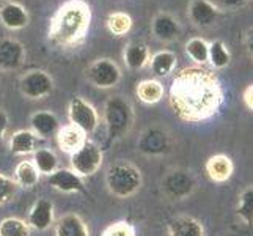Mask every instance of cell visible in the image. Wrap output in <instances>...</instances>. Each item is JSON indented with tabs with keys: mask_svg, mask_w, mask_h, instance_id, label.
<instances>
[{
	"mask_svg": "<svg viewBox=\"0 0 253 236\" xmlns=\"http://www.w3.org/2000/svg\"><path fill=\"white\" fill-rule=\"evenodd\" d=\"M184 50H186L187 57L197 66L209 65V41H206L205 38H202V37L190 38L186 43Z\"/></svg>",
	"mask_w": 253,
	"mask_h": 236,
	"instance_id": "4316f807",
	"label": "cell"
},
{
	"mask_svg": "<svg viewBox=\"0 0 253 236\" xmlns=\"http://www.w3.org/2000/svg\"><path fill=\"white\" fill-rule=\"evenodd\" d=\"M0 236H30V227L19 217H5L0 222Z\"/></svg>",
	"mask_w": 253,
	"mask_h": 236,
	"instance_id": "1f68e13d",
	"label": "cell"
},
{
	"mask_svg": "<svg viewBox=\"0 0 253 236\" xmlns=\"http://www.w3.org/2000/svg\"><path fill=\"white\" fill-rule=\"evenodd\" d=\"M135 94L143 104L153 106V104H158L162 101L165 94V89L159 81H156V79H145V81L138 82L135 89Z\"/></svg>",
	"mask_w": 253,
	"mask_h": 236,
	"instance_id": "d4e9b609",
	"label": "cell"
},
{
	"mask_svg": "<svg viewBox=\"0 0 253 236\" xmlns=\"http://www.w3.org/2000/svg\"><path fill=\"white\" fill-rule=\"evenodd\" d=\"M106 25L113 37H123V35L129 33L130 29H132V17L125 11H115L109 14Z\"/></svg>",
	"mask_w": 253,
	"mask_h": 236,
	"instance_id": "f546056e",
	"label": "cell"
},
{
	"mask_svg": "<svg viewBox=\"0 0 253 236\" xmlns=\"http://www.w3.org/2000/svg\"><path fill=\"white\" fill-rule=\"evenodd\" d=\"M29 11L19 3H5L0 6V24L8 30H21L29 25Z\"/></svg>",
	"mask_w": 253,
	"mask_h": 236,
	"instance_id": "ac0fdd59",
	"label": "cell"
},
{
	"mask_svg": "<svg viewBox=\"0 0 253 236\" xmlns=\"http://www.w3.org/2000/svg\"><path fill=\"white\" fill-rule=\"evenodd\" d=\"M249 0H220V3L226 10H239V8L246 6Z\"/></svg>",
	"mask_w": 253,
	"mask_h": 236,
	"instance_id": "d590c367",
	"label": "cell"
},
{
	"mask_svg": "<svg viewBox=\"0 0 253 236\" xmlns=\"http://www.w3.org/2000/svg\"><path fill=\"white\" fill-rule=\"evenodd\" d=\"M195 180L186 170H171L162 180V189L165 195L173 200H184L195 190Z\"/></svg>",
	"mask_w": 253,
	"mask_h": 236,
	"instance_id": "9c48e42d",
	"label": "cell"
},
{
	"mask_svg": "<svg viewBox=\"0 0 253 236\" xmlns=\"http://www.w3.org/2000/svg\"><path fill=\"white\" fill-rule=\"evenodd\" d=\"M25 60V47L14 38L0 40V69L13 71L22 66Z\"/></svg>",
	"mask_w": 253,
	"mask_h": 236,
	"instance_id": "7c38bea8",
	"label": "cell"
},
{
	"mask_svg": "<svg viewBox=\"0 0 253 236\" xmlns=\"http://www.w3.org/2000/svg\"><path fill=\"white\" fill-rule=\"evenodd\" d=\"M27 224L37 232L49 230L54 225V203L47 198H38L30 208Z\"/></svg>",
	"mask_w": 253,
	"mask_h": 236,
	"instance_id": "5bb4252c",
	"label": "cell"
},
{
	"mask_svg": "<svg viewBox=\"0 0 253 236\" xmlns=\"http://www.w3.org/2000/svg\"><path fill=\"white\" fill-rule=\"evenodd\" d=\"M242 99H244V104H246V107L253 112V84L246 87V90L242 93Z\"/></svg>",
	"mask_w": 253,
	"mask_h": 236,
	"instance_id": "e575fe53",
	"label": "cell"
},
{
	"mask_svg": "<svg viewBox=\"0 0 253 236\" xmlns=\"http://www.w3.org/2000/svg\"><path fill=\"white\" fill-rule=\"evenodd\" d=\"M104 125L110 141H118L130 133L134 126V107L123 96H112L104 104Z\"/></svg>",
	"mask_w": 253,
	"mask_h": 236,
	"instance_id": "277c9868",
	"label": "cell"
},
{
	"mask_svg": "<svg viewBox=\"0 0 253 236\" xmlns=\"http://www.w3.org/2000/svg\"><path fill=\"white\" fill-rule=\"evenodd\" d=\"M236 214L246 225H253V186H249L241 192Z\"/></svg>",
	"mask_w": 253,
	"mask_h": 236,
	"instance_id": "4dcf8cb0",
	"label": "cell"
},
{
	"mask_svg": "<svg viewBox=\"0 0 253 236\" xmlns=\"http://www.w3.org/2000/svg\"><path fill=\"white\" fill-rule=\"evenodd\" d=\"M205 170H206V175L209 177V180L217 183V185H222V183H226L233 177L234 164L230 156L214 154L206 161Z\"/></svg>",
	"mask_w": 253,
	"mask_h": 236,
	"instance_id": "2e32d148",
	"label": "cell"
},
{
	"mask_svg": "<svg viewBox=\"0 0 253 236\" xmlns=\"http://www.w3.org/2000/svg\"><path fill=\"white\" fill-rule=\"evenodd\" d=\"M8 125H10V120H8V115L3 112V110H0V141L3 139L5 133H6V129H8Z\"/></svg>",
	"mask_w": 253,
	"mask_h": 236,
	"instance_id": "74e56055",
	"label": "cell"
},
{
	"mask_svg": "<svg viewBox=\"0 0 253 236\" xmlns=\"http://www.w3.org/2000/svg\"><path fill=\"white\" fill-rule=\"evenodd\" d=\"M101 236H137V230L130 222L120 221L106 227Z\"/></svg>",
	"mask_w": 253,
	"mask_h": 236,
	"instance_id": "836d02e7",
	"label": "cell"
},
{
	"mask_svg": "<svg viewBox=\"0 0 253 236\" xmlns=\"http://www.w3.org/2000/svg\"><path fill=\"white\" fill-rule=\"evenodd\" d=\"M55 236H90V232L79 214L69 213L57 221Z\"/></svg>",
	"mask_w": 253,
	"mask_h": 236,
	"instance_id": "603a6c76",
	"label": "cell"
},
{
	"mask_svg": "<svg viewBox=\"0 0 253 236\" xmlns=\"http://www.w3.org/2000/svg\"><path fill=\"white\" fill-rule=\"evenodd\" d=\"M86 79L96 89H113L121 81V69L110 58H98L86 68Z\"/></svg>",
	"mask_w": 253,
	"mask_h": 236,
	"instance_id": "52a82bcc",
	"label": "cell"
},
{
	"mask_svg": "<svg viewBox=\"0 0 253 236\" xmlns=\"http://www.w3.org/2000/svg\"><path fill=\"white\" fill-rule=\"evenodd\" d=\"M225 101L220 79L206 66L182 68L173 77L169 102L184 123H202L219 113Z\"/></svg>",
	"mask_w": 253,
	"mask_h": 236,
	"instance_id": "6da1fadb",
	"label": "cell"
},
{
	"mask_svg": "<svg viewBox=\"0 0 253 236\" xmlns=\"http://www.w3.org/2000/svg\"><path fill=\"white\" fill-rule=\"evenodd\" d=\"M42 139L38 137L32 129H19L10 139V151L16 156L33 154L38 150Z\"/></svg>",
	"mask_w": 253,
	"mask_h": 236,
	"instance_id": "ffe728a7",
	"label": "cell"
},
{
	"mask_svg": "<svg viewBox=\"0 0 253 236\" xmlns=\"http://www.w3.org/2000/svg\"><path fill=\"white\" fill-rule=\"evenodd\" d=\"M17 190H19V186H17L14 178H10L6 175L0 173V206L10 203L16 197Z\"/></svg>",
	"mask_w": 253,
	"mask_h": 236,
	"instance_id": "d6a6232c",
	"label": "cell"
},
{
	"mask_svg": "<svg viewBox=\"0 0 253 236\" xmlns=\"http://www.w3.org/2000/svg\"><path fill=\"white\" fill-rule=\"evenodd\" d=\"M123 58H125V63L129 69L138 71V69L145 68L148 63H150V58H151L150 47L142 41H132L126 46Z\"/></svg>",
	"mask_w": 253,
	"mask_h": 236,
	"instance_id": "7402d4cb",
	"label": "cell"
},
{
	"mask_svg": "<svg viewBox=\"0 0 253 236\" xmlns=\"http://www.w3.org/2000/svg\"><path fill=\"white\" fill-rule=\"evenodd\" d=\"M47 185L63 194H86L84 178L71 169H58L47 177Z\"/></svg>",
	"mask_w": 253,
	"mask_h": 236,
	"instance_id": "30bf717a",
	"label": "cell"
},
{
	"mask_svg": "<svg viewBox=\"0 0 253 236\" xmlns=\"http://www.w3.org/2000/svg\"><path fill=\"white\" fill-rule=\"evenodd\" d=\"M32 162L35 164V167H37L40 175H44V177H49L55 170H58V164H60L58 156L50 148H38L33 153Z\"/></svg>",
	"mask_w": 253,
	"mask_h": 236,
	"instance_id": "83f0119b",
	"label": "cell"
},
{
	"mask_svg": "<svg viewBox=\"0 0 253 236\" xmlns=\"http://www.w3.org/2000/svg\"><path fill=\"white\" fill-rule=\"evenodd\" d=\"M55 137H57L58 148L63 153H68L69 156L76 153L86 141H88V136H86L82 129H79L71 123L60 128Z\"/></svg>",
	"mask_w": 253,
	"mask_h": 236,
	"instance_id": "e0dca14e",
	"label": "cell"
},
{
	"mask_svg": "<svg viewBox=\"0 0 253 236\" xmlns=\"http://www.w3.org/2000/svg\"><path fill=\"white\" fill-rule=\"evenodd\" d=\"M151 32L154 38L161 43H173L179 38L181 25L179 21L170 13H159L151 22Z\"/></svg>",
	"mask_w": 253,
	"mask_h": 236,
	"instance_id": "4fadbf2b",
	"label": "cell"
},
{
	"mask_svg": "<svg viewBox=\"0 0 253 236\" xmlns=\"http://www.w3.org/2000/svg\"><path fill=\"white\" fill-rule=\"evenodd\" d=\"M244 45L249 52V55L253 57V27L246 32V38H244Z\"/></svg>",
	"mask_w": 253,
	"mask_h": 236,
	"instance_id": "8d00e7d4",
	"label": "cell"
},
{
	"mask_svg": "<svg viewBox=\"0 0 253 236\" xmlns=\"http://www.w3.org/2000/svg\"><path fill=\"white\" fill-rule=\"evenodd\" d=\"M220 14L219 6L211 0H192L187 5V17L198 29H206L217 21Z\"/></svg>",
	"mask_w": 253,
	"mask_h": 236,
	"instance_id": "8fae6325",
	"label": "cell"
},
{
	"mask_svg": "<svg viewBox=\"0 0 253 236\" xmlns=\"http://www.w3.org/2000/svg\"><path fill=\"white\" fill-rule=\"evenodd\" d=\"M104 161L102 148L94 143L93 141H86L79 150L71 154L69 162H71V170L76 172L79 177H93L98 173Z\"/></svg>",
	"mask_w": 253,
	"mask_h": 236,
	"instance_id": "5b68a950",
	"label": "cell"
},
{
	"mask_svg": "<svg viewBox=\"0 0 253 236\" xmlns=\"http://www.w3.org/2000/svg\"><path fill=\"white\" fill-rule=\"evenodd\" d=\"M54 90V79L42 69H30L19 79V92L29 99H42Z\"/></svg>",
	"mask_w": 253,
	"mask_h": 236,
	"instance_id": "ba28073f",
	"label": "cell"
},
{
	"mask_svg": "<svg viewBox=\"0 0 253 236\" xmlns=\"http://www.w3.org/2000/svg\"><path fill=\"white\" fill-rule=\"evenodd\" d=\"M30 126L33 133L41 139H49L52 136H57L58 129L62 128L55 113L47 110H38L32 113Z\"/></svg>",
	"mask_w": 253,
	"mask_h": 236,
	"instance_id": "d6986e66",
	"label": "cell"
},
{
	"mask_svg": "<svg viewBox=\"0 0 253 236\" xmlns=\"http://www.w3.org/2000/svg\"><path fill=\"white\" fill-rule=\"evenodd\" d=\"M69 123L82 129L86 136L94 134L99 128V113L90 102L81 96H74L68 104Z\"/></svg>",
	"mask_w": 253,
	"mask_h": 236,
	"instance_id": "8992f818",
	"label": "cell"
},
{
	"mask_svg": "<svg viewBox=\"0 0 253 236\" xmlns=\"http://www.w3.org/2000/svg\"><path fill=\"white\" fill-rule=\"evenodd\" d=\"M138 150L148 156H159L169 150V136L159 128H150L137 142Z\"/></svg>",
	"mask_w": 253,
	"mask_h": 236,
	"instance_id": "9a60e30c",
	"label": "cell"
},
{
	"mask_svg": "<svg viewBox=\"0 0 253 236\" xmlns=\"http://www.w3.org/2000/svg\"><path fill=\"white\" fill-rule=\"evenodd\" d=\"M178 57L171 50H159L151 55L150 68L156 77H167L176 69Z\"/></svg>",
	"mask_w": 253,
	"mask_h": 236,
	"instance_id": "cb8c5ba5",
	"label": "cell"
},
{
	"mask_svg": "<svg viewBox=\"0 0 253 236\" xmlns=\"http://www.w3.org/2000/svg\"><path fill=\"white\" fill-rule=\"evenodd\" d=\"M91 24V8L85 0H68L52 16L49 40L62 49H74L86 38Z\"/></svg>",
	"mask_w": 253,
	"mask_h": 236,
	"instance_id": "7a4b0ae2",
	"label": "cell"
},
{
	"mask_svg": "<svg viewBox=\"0 0 253 236\" xmlns=\"http://www.w3.org/2000/svg\"><path fill=\"white\" fill-rule=\"evenodd\" d=\"M169 236H206L205 227L192 216H178L169 222Z\"/></svg>",
	"mask_w": 253,
	"mask_h": 236,
	"instance_id": "44dd1931",
	"label": "cell"
},
{
	"mask_svg": "<svg viewBox=\"0 0 253 236\" xmlns=\"http://www.w3.org/2000/svg\"><path fill=\"white\" fill-rule=\"evenodd\" d=\"M231 63V52L222 40L209 43V65L214 69H223Z\"/></svg>",
	"mask_w": 253,
	"mask_h": 236,
	"instance_id": "f1b7e54d",
	"label": "cell"
},
{
	"mask_svg": "<svg viewBox=\"0 0 253 236\" xmlns=\"http://www.w3.org/2000/svg\"><path fill=\"white\" fill-rule=\"evenodd\" d=\"M143 185L142 172L137 165L127 161L112 164L106 173V186L117 198H129L135 195Z\"/></svg>",
	"mask_w": 253,
	"mask_h": 236,
	"instance_id": "3957f363",
	"label": "cell"
},
{
	"mask_svg": "<svg viewBox=\"0 0 253 236\" xmlns=\"http://www.w3.org/2000/svg\"><path fill=\"white\" fill-rule=\"evenodd\" d=\"M40 172L32 161H21L14 169V181L24 189H33L40 183Z\"/></svg>",
	"mask_w": 253,
	"mask_h": 236,
	"instance_id": "484cf974",
	"label": "cell"
}]
</instances>
